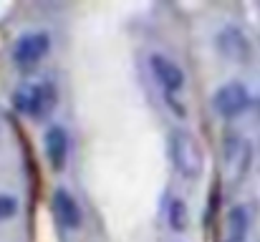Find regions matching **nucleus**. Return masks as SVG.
<instances>
[{
    "label": "nucleus",
    "instance_id": "obj_2",
    "mask_svg": "<svg viewBox=\"0 0 260 242\" xmlns=\"http://www.w3.org/2000/svg\"><path fill=\"white\" fill-rule=\"evenodd\" d=\"M10 103L13 109L20 114V116H30V119H38L43 114H48L53 106H56V86L51 81H25L20 83L13 96H10Z\"/></svg>",
    "mask_w": 260,
    "mask_h": 242
},
{
    "label": "nucleus",
    "instance_id": "obj_7",
    "mask_svg": "<svg viewBox=\"0 0 260 242\" xmlns=\"http://www.w3.org/2000/svg\"><path fill=\"white\" fill-rule=\"evenodd\" d=\"M149 71H152L154 81L162 86L165 96L179 93V91L184 88V83H187L184 71L177 66V61H172V58L165 56V53H152V56H149Z\"/></svg>",
    "mask_w": 260,
    "mask_h": 242
},
{
    "label": "nucleus",
    "instance_id": "obj_13",
    "mask_svg": "<svg viewBox=\"0 0 260 242\" xmlns=\"http://www.w3.org/2000/svg\"><path fill=\"white\" fill-rule=\"evenodd\" d=\"M255 169H258V174H260V139H258V144H255Z\"/></svg>",
    "mask_w": 260,
    "mask_h": 242
},
{
    "label": "nucleus",
    "instance_id": "obj_1",
    "mask_svg": "<svg viewBox=\"0 0 260 242\" xmlns=\"http://www.w3.org/2000/svg\"><path fill=\"white\" fill-rule=\"evenodd\" d=\"M167 154L172 161L174 171L187 179V182H197L205 171V152H202V144L200 139L189 131V129H182L177 126L170 131V139H167Z\"/></svg>",
    "mask_w": 260,
    "mask_h": 242
},
{
    "label": "nucleus",
    "instance_id": "obj_11",
    "mask_svg": "<svg viewBox=\"0 0 260 242\" xmlns=\"http://www.w3.org/2000/svg\"><path fill=\"white\" fill-rule=\"evenodd\" d=\"M167 225L177 235L187 232V227H189V210H187V202L182 197H172L170 199V204H167Z\"/></svg>",
    "mask_w": 260,
    "mask_h": 242
},
{
    "label": "nucleus",
    "instance_id": "obj_12",
    "mask_svg": "<svg viewBox=\"0 0 260 242\" xmlns=\"http://www.w3.org/2000/svg\"><path fill=\"white\" fill-rule=\"evenodd\" d=\"M18 210H20L18 197H15V194H10V192H0V222L13 220V217L18 215Z\"/></svg>",
    "mask_w": 260,
    "mask_h": 242
},
{
    "label": "nucleus",
    "instance_id": "obj_5",
    "mask_svg": "<svg viewBox=\"0 0 260 242\" xmlns=\"http://www.w3.org/2000/svg\"><path fill=\"white\" fill-rule=\"evenodd\" d=\"M222 164H225V171L230 174V179L238 184L250 171V166L255 164V149L245 139H240L238 134H230V136H225Z\"/></svg>",
    "mask_w": 260,
    "mask_h": 242
},
{
    "label": "nucleus",
    "instance_id": "obj_8",
    "mask_svg": "<svg viewBox=\"0 0 260 242\" xmlns=\"http://www.w3.org/2000/svg\"><path fill=\"white\" fill-rule=\"evenodd\" d=\"M69 152H71V142H69V131L61 124H51L43 134V154L51 164L53 171H63L69 164Z\"/></svg>",
    "mask_w": 260,
    "mask_h": 242
},
{
    "label": "nucleus",
    "instance_id": "obj_3",
    "mask_svg": "<svg viewBox=\"0 0 260 242\" xmlns=\"http://www.w3.org/2000/svg\"><path fill=\"white\" fill-rule=\"evenodd\" d=\"M250 103H253V98H250V91L243 81H225L212 93V109L225 121L240 119L250 109Z\"/></svg>",
    "mask_w": 260,
    "mask_h": 242
},
{
    "label": "nucleus",
    "instance_id": "obj_6",
    "mask_svg": "<svg viewBox=\"0 0 260 242\" xmlns=\"http://www.w3.org/2000/svg\"><path fill=\"white\" fill-rule=\"evenodd\" d=\"M215 48L217 53L230 61V63H248L250 56H253V46L245 36V30L240 25H222L215 36Z\"/></svg>",
    "mask_w": 260,
    "mask_h": 242
},
{
    "label": "nucleus",
    "instance_id": "obj_10",
    "mask_svg": "<svg viewBox=\"0 0 260 242\" xmlns=\"http://www.w3.org/2000/svg\"><path fill=\"white\" fill-rule=\"evenodd\" d=\"M250 232V212L245 204H233L225 217V242H245Z\"/></svg>",
    "mask_w": 260,
    "mask_h": 242
},
{
    "label": "nucleus",
    "instance_id": "obj_9",
    "mask_svg": "<svg viewBox=\"0 0 260 242\" xmlns=\"http://www.w3.org/2000/svg\"><path fill=\"white\" fill-rule=\"evenodd\" d=\"M53 215H56V220L61 222V227L69 230V232H76V230H81V225H84L81 204H79V199H76L66 187H58V189L53 192Z\"/></svg>",
    "mask_w": 260,
    "mask_h": 242
},
{
    "label": "nucleus",
    "instance_id": "obj_4",
    "mask_svg": "<svg viewBox=\"0 0 260 242\" xmlns=\"http://www.w3.org/2000/svg\"><path fill=\"white\" fill-rule=\"evenodd\" d=\"M48 51H51V36L46 30H28L18 36L13 46V63L20 71H30L48 56Z\"/></svg>",
    "mask_w": 260,
    "mask_h": 242
}]
</instances>
